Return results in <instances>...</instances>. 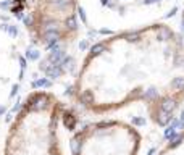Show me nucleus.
I'll return each mask as SVG.
<instances>
[{"instance_id": "2", "label": "nucleus", "mask_w": 184, "mask_h": 155, "mask_svg": "<svg viewBox=\"0 0 184 155\" xmlns=\"http://www.w3.org/2000/svg\"><path fill=\"white\" fill-rule=\"evenodd\" d=\"M66 116V107L55 95L29 94L7 131L2 155H65L61 124Z\"/></svg>"}, {"instance_id": "1", "label": "nucleus", "mask_w": 184, "mask_h": 155, "mask_svg": "<svg viewBox=\"0 0 184 155\" xmlns=\"http://www.w3.org/2000/svg\"><path fill=\"white\" fill-rule=\"evenodd\" d=\"M71 94L94 113L141 102L153 124H170L184 100L182 37L166 24H153L97 42Z\"/></svg>"}, {"instance_id": "4", "label": "nucleus", "mask_w": 184, "mask_h": 155, "mask_svg": "<svg viewBox=\"0 0 184 155\" xmlns=\"http://www.w3.org/2000/svg\"><path fill=\"white\" fill-rule=\"evenodd\" d=\"M78 15L76 0H32V10L23 20L34 42L55 52L76 37Z\"/></svg>"}, {"instance_id": "3", "label": "nucleus", "mask_w": 184, "mask_h": 155, "mask_svg": "<svg viewBox=\"0 0 184 155\" xmlns=\"http://www.w3.org/2000/svg\"><path fill=\"white\" fill-rule=\"evenodd\" d=\"M141 146V131L121 120L87 123L70 139L71 155H139Z\"/></svg>"}, {"instance_id": "5", "label": "nucleus", "mask_w": 184, "mask_h": 155, "mask_svg": "<svg viewBox=\"0 0 184 155\" xmlns=\"http://www.w3.org/2000/svg\"><path fill=\"white\" fill-rule=\"evenodd\" d=\"M155 155H184V129L176 134L166 146H163Z\"/></svg>"}]
</instances>
